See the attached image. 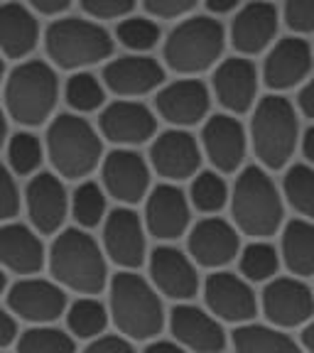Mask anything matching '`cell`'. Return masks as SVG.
<instances>
[{
    "label": "cell",
    "mask_w": 314,
    "mask_h": 353,
    "mask_svg": "<svg viewBox=\"0 0 314 353\" xmlns=\"http://www.w3.org/2000/svg\"><path fill=\"white\" fill-rule=\"evenodd\" d=\"M280 253L273 248L271 243L255 241L241 250L238 255V268L241 275L248 282H271L275 280L277 270H280Z\"/></svg>",
    "instance_id": "d6a6232c"
},
{
    "label": "cell",
    "mask_w": 314,
    "mask_h": 353,
    "mask_svg": "<svg viewBox=\"0 0 314 353\" xmlns=\"http://www.w3.org/2000/svg\"><path fill=\"white\" fill-rule=\"evenodd\" d=\"M300 138L297 110L285 96H265L251 118V140L255 157L268 170H282L295 154Z\"/></svg>",
    "instance_id": "8992f818"
},
{
    "label": "cell",
    "mask_w": 314,
    "mask_h": 353,
    "mask_svg": "<svg viewBox=\"0 0 314 353\" xmlns=\"http://www.w3.org/2000/svg\"><path fill=\"white\" fill-rule=\"evenodd\" d=\"M44 150L32 132H17L8 143V162L15 174H35L42 165Z\"/></svg>",
    "instance_id": "74e56055"
},
{
    "label": "cell",
    "mask_w": 314,
    "mask_h": 353,
    "mask_svg": "<svg viewBox=\"0 0 314 353\" xmlns=\"http://www.w3.org/2000/svg\"><path fill=\"white\" fill-rule=\"evenodd\" d=\"M202 148L219 172H224V174L236 172L246 157V130L238 123V118L216 113L204 123Z\"/></svg>",
    "instance_id": "7402d4cb"
},
{
    "label": "cell",
    "mask_w": 314,
    "mask_h": 353,
    "mask_svg": "<svg viewBox=\"0 0 314 353\" xmlns=\"http://www.w3.org/2000/svg\"><path fill=\"white\" fill-rule=\"evenodd\" d=\"M148 270L155 290L162 297L175 299V302H189V299L197 297L199 287H202L197 263L184 250L175 248V245L155 248L150 253Z\"/></svg>",
    "instance_id": "4fadbf2b"
},
{
    "label": "cell",
    "mask_w": 314,
    "mask_h": 353,
    "mask_svg": "<svg viewBox=\"0 0 314 353\" xmlns=\"http://www.w3.org/2000/svg\"><path fill=\"white\" fill-rule=\"evenodd\" d=\"M44 47L59 69H81L108 59L113 52V39L96 22L64 17L50 25L44 34Z\"/></svg>",
    "instance_id": "52a82bcc"
},
{
    "label": "cell",
    "mask_w": 314,
    "mask_h": 353,
    "mask_svg": "<svg viewBox=\"0 0 314 353\" xmlns=\"http://www.w3.org/2000/svg\"><path fill=\"white\" fill-rule=\"evenodd\" d=\"M241 0H206V8H209L211 12H231L233 8L238 6Z\"/></svg>",
    "instance_id": "681fc988"
},
{
    "label": "cell",
    "mask_w": 314,
    "mask_h": 353,
    "mask_svg": "<svg viewBox=\"0 0 314 353\" xmlns=\"http://www.w3.org/2000/svg\"><path fill=\"white\" fill-rule=\"evenodd\" d=\"M277 32V10L273 3L255 0L236 15L231 25V42L241 54H258Z\"/></svg>",
    "instance_id": "4316f807"
},
{
    "label": "cell",
    "mask_w": 314,
    "mask_h": 353,
    "mask_svg": "<svg viewBox=\"0 0 314 353\" xmlns=\"http://www.w3.org/2000/svg\"><path fill=\"white\" fill-rule=\"evenodd\" d=\"M187 250L189 258L199 268L224 270L228 263H233L241 255L238 228L231 226L228 221L219 219V216H206L189 231Z\"/></svg>",
    "instance_id": "5bb4252c"
},
{
    "label": "cell",
    "mask_w": 314,
    "mask_h": 353,
    "mask_svg": "<svg viewBox=\"0 0 314 353\" xmlns=\"http://www.w3.org/2000/svg\"><path fill=\"white\" fill-rule=\"evenodd\" d=\"M64 99L69 103V108L81 116V113H91V110H99L104 105L106 91L94 74L79 72L74 77H69V81H66Z\"/></svg>",
    "instance_id": "8d00e7d4"
},
{
    "label": "cell",
    "mask_w": 314,
    "mask_h": 353,
    "mask_svg": "<svg viewBox=\"0 0 314 353\" xmlns=\"http://www.w3.org/2000/svg\"><path fill=\"white\" fill-rule=\"evenodd\" d=\"M81 353H138L133 348L130 339L126 336H99L94 341H88V346Z\"/></svg>",
    "instance_id": "ee69618b"
},
{
    "label": "cell",
    "mask_w": 314,
    "mask_h": 353,
    "mask_svg": "<svg viewBox=\"0 0 314 353\" xmlns=\"http://www.w3.org/2000/svg\"><path fill=\"white\" fill-rule=\"evenodd\" d=\"M104 145L96 128L79 113H59L47 128V154L59 176L81 179L99 167Z\"/></svg>",
    "instance_id": "277c9868"
},
{
    "label": "cell",
    "mask_w": 314,
    "mask_h": 353,
    "mask_svg": "<svg viewBox=\"0 0 314 353\" xmlns=\"http://www.w3.org/2000/svg\"><path fill=\"white\" fill-rule=\"evenodd\" d=\"M15 353H77V339L52 324L30 326L17 339Z\"/></svg>",
    "instance_id": "1f68e13d"
},
{
    "label": "cell",
    "mask_w": 314,
    "mask_h": 353,
    "mask_svg": "<svg viewBox=\"0 0 314 353\" xmlns=\"http://www.w3.org/2000/svg\"><path fill=\"white\" fill-rule=\"evenodd\" d=\"M20 211V192L15 176L6 165H0V221H12Z\"/></svg>",
    "instance_id": "ab89813d"
},
{
    "label": "cell",
    "mask_w": 314,
    "mask_h": 353,
    "mask_svg": "<svg viewBox=\"0 0 314 353\" xmlns=\"http://www.w3.org/2000/svg\"><path fill=\"white\" fill-rule=\"evenodd\" d=\"M302 346L307 353H314V321H309L302 331Z\"/></svg>",
    "instance_id": "816d5d0a"
},
{
    "label": "cell",
    "mask_w": 314,
    "mask_h": 353,
    "mask_svg": "<svg viewBox=\"0 0 314 353\" xmlns=\"http://www.w3.org/2000/svg\"><path fill=\"white\" fill-rule=\"evenodd\" d=\"M140 216L128 206L113 209L104 221V253L123 270H138L148 258V236Z\"/></svg>",
    "instance_id": "8fae6325"
},
{
    "label": "cell",
    "mask_w": 314,
    "mask_h": 353,
    "mask_svg": "<svg viewBox=\"0 0 314 353\" xmlns=\"http://www.w3.org/2000/svg\"><path fill=\"white\" fill-rule=\"evenodd\" d=\"M99 128L101 135L118 148H135L155 138L157 118L140 101H116L104 108Z\"/></svg>",
    "instance_id": "d6986e66"
},
{
    "label": "cell",
    "mask_w": 314,
    "mask_h": 353,
    "mask_svg": "<svg viewBox=\"0 0 314 353\" xmlns=\"http://www.w3.org/2000/svg\"><path fill=\"white\" fill-rule=\"evenodd\" d=\"M118 42L133 52H148L153 50L160 39V28L148 17H128L118 25L116 30Z\"/></svg>",
    "instance_id": "f35d334b"
},
{
    "label": "cell",
    "mask_w": 314,
    "mask_h": 353,
    "mask_svg": "<svg viewBox=\"0 0 314 353\" xmlns=\"http://www.w3.org/2000/svg\"><path fill=\"white\" fill-rule=\"evenodd\" d=\"M30 6L42 15H59L72 6V0H30Z\"/></svg>",
    "instance_id": "bcb514c9"
},
{
    "label": "cell",
    "mask_w": 314,
    "mask_h": 353,
    "mask_svg": "<svg viewBox=\"0 0 314 353\" xmlns=\"http://www.w3.org/2000/svg\"><path fill=\"white\" fill-rule=\"evenodd\" d=\"M206 309L226 324H251L258 314V297L243 275L228 270H214L204 282Z\"/></svg>",
    "instance_id": "30bf717a"
},
{
    "label": "cell",
    "mask_w": 314,
    "mask_h": 353,
    "mask_svg": "<svg viewBox=\"0 0 314 353\" xmlns=\"http://www.w3.org/2000/svg\"><path fill=\"white\" fill-rule=\"evenodd\" d=\"M170 331L179 346L192 353H221L226 348V331L209 309L177 304L170 312Z\"/></svg>",
    "instance_id": "e0dca14e"
},
{
    "label": "cell",
    "mask_w": 314,
    "mask_h": 353,
    "mask_svg": "<svg viewBox=\"0 0 314 353\" xmlns=\"http://www.w3.org/2000/svg\"><path fill=\"white\" fill-rule=\"evenodd\" d=\"M6 290H8V275H6V270L0 268V294L6 292Z\"/></svg>",
    "instance_id": "db71d44e"
},
{
    "label": "cell",
    "mask_w": 314,
    "mask_h": 353,
    "mask_svg": "<svg viewBox=\"0 0 314 353\" xmlns=\"http://www.w3.org/2000/svg\"><path fill=\"white\" fill-rule=\"evenodd\" d=\"M20 334H17V316L10 309L0 307V351H6L10 343H17Z\"/></svg>",
    "instance_id": "f6af8a7d"
},
{
    "label": "cell",
    "mask_w": 314,
    "mask_h": 353,
    "mask_svg": "<svg viewBox=\"0 0 314 353\" xmlns=\"http://www.w3.org/2000/svg\"><path fill=\"white\" fill-rule=\"evenodd\" d=\"M302 152H304V157H307V162H312V165H314V125L309 128L307 132H304V138H302Z\"/></svg>",
    "instance_id": "f907efd6"
},
{
    "label": "cell",
    "mask_w": 314,
    "mask_h": 353,
    "mask_svg": "<svg viewBox=\"0 0 314 353\" xmlns=\"http://www.w3.org/2000/svg\"><path fill=\"white\" fill-rule=\"evenodd\" d=\"M8 309L32 326L55 324L69 309L66 290L55 280L22 277L8 287Z\"/></svg>",
    "instance_id": "9c48e42d"
},
{
    "label": "cell",
    "mask_w": 314,
    "mask_h": 353,
    "mask_svg": "<svg viewBox=\"0 0 314 353\" xmlns=\"http://www.w3.org/2000/svg\"><path fill=\"white\" fill-rule=\"evenodd\" d=\"M47 263V250L39 233L22 223L0 228V268L15 275H37Z\"/></svg>",
    "instance_id": "d4e9b609"
},
{
    "label": "cell",
    "mask_w": 314,
    "mask_h": 353,
    "mask_svg": "<svg viewBox=\"0 0 314 353\" xmlns=\"http://www.w3.org/2000/svg\"><path fill=\"white\" fill-rule=\"evenodd\" d=\"M297 105H300V110H302L304 116L312 118V121H314V79L307 83V86L302 88V91H300Z\"/></svg>",
    "instance_id": "7dc6e473"
},
{
    "label": "cell",
    "mask_w": 314,
    "mask_h": 353,
    "mask_svg": "<svg viewBox=\"0 0 314 353\" xmlns=\"http://www.w3.org/2000/svg\"><path fill=\"white\" fill-rule=\"evenodd\" d=\"M231 343L236 353H304L290 334L277 326L265 324H241L231 334Z\"/></svg>",
    "instance_id": "f546056e"
},
{
    "label": "cell",
    "mask_w": 314,
    "mask_h": 353,
    "mask_svg": "<svg viewBox=\"0 0 314 353\" xmlns=\"http://www.w3.org/2000/svg\"><path fill=\"white\" fill-rule=\"evenodd\" d=\"M224 52V28L214 17L199 15L179 22L165 39V61L172 72L199 74L216 64Z\"/></svg>",
    "instance_id": "ba28073f"
},
{
    "label": "cell",
    "mask_w": 314,
    "mask_h": 353,
    "mask_svg": "<svg viewBox=\"0 0 314 353\" xmlns=\"http://www.w3.org/2000/svg\"><path fill=\"white\" fill-rule=\"evenodd\" d=\"M202 165V150L194 135L182 128H172L153 140L150 145V167L167 182H182L197 174Z\"/></svg>",
    "instance_id": "ffe728a7"
},
{
    "label": "cell",
    "mask_w": 314,
    "mask_h": 353,
    "mask_svg": "<svg viewBox=\"0 0 314 353\" xmlns=\"http://www.w3.org/2000/svg\"><path fill=\"white\" fill-rule=\"evenodd\" d=\"M59 99V81L50 64L22 61L6 81V110L20 125H42L55 113Z\"/></svg>",
    "instance_id": "5b68a950"
},
{
    "label": "cell",
    "mask_w": 314,
    "mask_h": 353,
    "mask_svg": "<svg viewBox=\"0 0 314 353\" xmlns=\"http://www.w3.org/2000/svg\"><path fill=\"white\" fill-rule=\"evenodd\" d=\"M165 81L162 69L148 54H128L113 59L104 69V83L116 96H145Z\"/></svg>",
    "instance_id": "603a6c76"
},
{
    "label": "cell",
    "mask_w": 314,
    "mask_h": 353,
    "mask_svg": "<svg viewBox=\"0 0 314 353\" xmlns=\"http://www.w3.org/2000/svg\"><path fill=\"white\" fill-rule=\"evenodd\" d=\"M285 199L295 211L304 219L314 221V170L307 165H295L287 170L285 182Z\"/></svg>",
    "instance_id": "d590c367"
},
{
    "label": "cell",
    "mask_w": 314,
    "mask_h": 353,
    "mask_svg": "<svg viewBox=\"0 0 314 353\" xmlns=\"http://www.w3.org/2000/svg\"><path fill=\"white\" fill-rule=\"evenodd\" d=\"M214 94L228 113L251 110L258 94V72L251 59L231 57L224 59L214 72Z\"/></svg>",
    "instance_id": "cb8c5ba5"
},
{
    "label": "cell",
    "mask_w": 314,
    "mask_h": 353,
    "mask_svg": "<svg viewBox=\"0 0 314 353\" xmlns=\"http://www.w3.org/2000/svg\"><path fill=\"white\" fill-rule=\"evenodd\" d=\"M106 194L121 201V204H138L148 196L150 189V165L143 154L130 148H118L104 157L101 167Z\"/></svg>",
    "instance_id": "9a60e30c"
},
{
    "label": "cell",
    "mask_w": 314,
    "mask_h": 353,
    "mask_svg": "<svg viewBox=\"0 0 314 353\" xmlns=\"http://www.w3.org/2000/svg\"><path fill=\"white\" fill-rule=\"evenodd\" d=\"M25 209H28L35 231L42 236H52L59 231L72 211V199L66 196L59 176L52 172H39L30 179L25 189Z\"/></svg>",
    "instance_id": "2e32d148"
},
{
    "label": "cell",
    "mask_w": 314,
    "mask_h": 353,
    "mask_svg": "<svg viewBox=\"0 0 314 353\" xmlns=\"http://www.w3.org/2000/svg\"><path fill=\"white\" fill-rule=\"evenodd\" d=\"M81 8L96 20L123 17L135 8V0H81Z\"/></svg>",
    "instance_id": "b9f144b4"
},
{
    "label": "cell",
    "mask_w": 314,
    "mask_h": 353,
    "mask_svg": "<svg viewBox=\"0 0 314 353\" xmlns=\"http://www.w3.org/2000/svg\"><path fill=\"white\" fill-rule=\"evenodd\" d=\"M143 3L150 15L170 20V17H179L184 12H189L199 0H143Z\"/></svg>",
    "instance_id": "7bdbcfd3"
},
{
    "label": "cell",
    "mask_w": 314,
    "mask_h": 353,
    "mask_svg": "<svg viewBox=\"0 0 314 353\" xmlns=\"http://www.w3.org/2000/svg\"><path fill=\"white\" fill-rule=\"evenodd\" d=\"M72 216L77 226L88 231L106 221V189L96 182H84L72 196Z\"/></svg>",
    "instance_id": "836d02e7"
},
{
    "label": "cell",
    "mask_w": 314,
    "mask_h": 353,
    "mask_svg": "<svg viewBox=\"0 0 314 353\" xmlns=\"http://www.w3.org/2000/svg\"><path fill=\"white\" fill-rule=\"evenodd\" d=\"M209 88L199 79H179V81L167 83L155 99L157 116L165 118L175 128H189L202 123L209 113Z\"/></svg>",
    "instance_id": "44dd1931"
},
{
    "label": "cell",
    "mask_w": 314,
    "mask_h": 353,
    "mask_svg": "<svg viewBox=\"0 0 314 353\" xmlns=\"http://www.w3.org/2000/svg\"><path fill=\"white\" fill-rule=\"evenodd\" d=\"M3 74H6V64H3V59H0V81H3Z\"/></svg>",
    "instance_id": "11a10c76"
},
{
    "label": "cell",
    "mask_w": 314,
    "mask_h": 353,
    "mask_svg": "<svg viewBox=\"0 0 314 353\" xmlns=\"http://www.w3.org/2000/svg\"><path fill=\"white\" fill-rule=\"evenodd\" d=\"M192 201L179 187L160 184L148 194L145 201V228L157 241L182 238L192 221Z\"/></svg>",
    "instance_id": "ac0fdd59"
},
{
    "label": "cell",
    "mask_w": 314,
    "mask_h": 353,
    "mask_svg": "<svg viewBox=\"0 0 314 353\" xmlns=\"http://www.w3.org/2000/svg\"><path fill=\"white\" fill-rule=\"evenodd\" d=\"M312 72V50L300 37H285L273 47L263 66L265 83L273 91H287L304 81Z\"/></svg>",
    "instance_id": "484cf974"
},
{
    "label": "cell",
    "mask_w": 314,
    "mask_h": 353,
    "mask_svg": "<svg viewBox=\"0 0 314 353\" xmlns=\"http://www.w3.org/2000/svg\"><path fill=\"white\" fill-rule=\"evenodd\" d=\"M64 316L66 331L74 339H81V341H94V339L104 336L110 324L108 307L96 297H79L74 302H69V309H66Z\"/></svg>",
    "instance_id": "4dcf8cb0"
},
{
    "label": "cell",
    "mask_w": 314,
    "mask_h": 353,
    "mask_svg": "<svg viewBox=\"0 0 314 353\" xmlns=\"http://www.w3.org/2000/svg\"><path fill=\"white\" fill-rule=\"evenodd\" d=\"M0 353H6V351H0Z\"/></svg>",
    "instance_id": "9f6ffc18"
},
{
    "label": "cell",
    "mask_w": 314,
    "mask_h": 353,
    "mask_svg": "<svg viewBox=\"0 0 314 353\" xmlns=\"http://www.w3.org/2000/svg\"><path fill=\"white\" fill-rule=\"evenodd\" d=\"M265 319L277 329H295L314 316V290L302 277H275L260 294Z\"/></svg>",
    "instance_id": "7c38bea8"
},
{
    "label": "cell",
    "mask_w": 314,
    "mask_h": 353,
    "mask_svg": "<svg viewBox=\"0 0 314 353\" xmlns=\"http://www.w3.org/2000/svg\"><path fill=\"white\" fill-rule=\"evenodd\" d=\"M233 223L241 233L265 241L282 226V196L275 182L260 167H246L231 192Z\"/></svg>",
    "instance_id": "3957f363"
},
{
    "label": "cell",
    "mask_w": 314,
    "mask_h": 353,
    "mask_svg": "<svg viewBox=\"0 0 314 353\" xmlns=\"http://www.w3.org/2000/svg\"><path fill=\"white\" fill-rule=\"evenodd\" d=\"M280 258L295 277L314 275V223L309 219L290 221L280 238Z\"/></svg>",
    "instance_id": "f1b7e54d"
},
{
    "label": "cell",
    "mask_w": 314,
    "mask_h": 353,
    "mask_svg": "<svg viewBox=\"0 0 314 353\" xmlns=\"http://www.w3.org/2000/svg\"><path fill=\"white\" fill-rule=\"evenodd\" d=\"M8 140V118H6V110L0 108V148L6 145Z\"/></svg>",
    "instance_id": "f5cc1de1"
},
{
    "label": "cell",
    "mask_w": 314,
    "mask_h": 353,
    "mask_svg": "<svg viewBox=\"0 0 314 353\" xmlns=\"http://www.w3.org/2000/svg\"><path fill=\"white\" fill-rule=\"evenodd\" d=\"M228 199H231L228 196V187L219 172L206 170L194 176L192 189H189V201H192V206L197 211H202V214H216V211H221L226 206Z\"/></svg>",
    "instance_id": "e575fe53"
},
{
    "label": "cell",
    "mask_w": 314,
    "mask_h": 353,
    "mask_svg": "<svg viewBox=\"0 0 314 353\" xmlns=\"http://www.w3.org/2000/svg\"><path fill=\"white\" fill-rule=\"evenodd\" d=\"M47 265L52 280L81 297H94L110 285L104 248L91 233L79 226L64 228L55 236L47 250Z\"/></svg>",
    "instance_id": "6da1fadb"
},
{
    "label": "cell",
    "mask_w": 314,
    "mask_h": 353,
    "mask_svg": "<svg viewBox=\"0 0 314 353\" xmlns=\"http://www.w3.org/2000/svg\"><path fill=\"white\" fill-rule=\"evenodd\" d=\"M143 353H187V348L179 346L177 341H160V339H153V341L145 346Z\"/></svg>",
    "instance_id": "c3c4849f"
},
{
    "label": "cell",
    "mask_w": 314,
    "mask_h": 353,
    "mask_svg": "<svg viewBox=\"0 0 314 353\" xmlns=\"http://www.w3.org/2000/svg\"><path fill=\"white\" fill-rule=\"evenodd\" d=\"M39 28L35 15L20 3L0 6V52L12 59H22L37 47Z\"/></svg>",
    "instance_id": "83f0119b"
},
{
    "label": "cell",
    "mask_w": 314,
    "mask_h": 353,
    "mask_svg": "<svg viewBox=\"0 0 314 353\" xmlns=\"http://www.w3.org/2000/svg\"><path fill=\"white\" fill-rule=\"evenodd\" d=\"M110 321L130 341H153L165 329L160 292L135 270H121L108 285Z\"/></svg>",
    "instance_id": "7a4b0ae2"
},
{
    "label": "cell",
    "mask_w": 314,
    "mask_h": 353,
    "mask_svg": "<svg viewBox=\"0 0 314 353\" xmlns=\"http://www.w3.org/2000/svg\"><path fill=\"white\" fill-rule=\"evenodd\" d=\"M285 22L295 32H312L314 0H285Z\"/></svg>",
    "instance_id": "60d3db41"
}]
</instances>
